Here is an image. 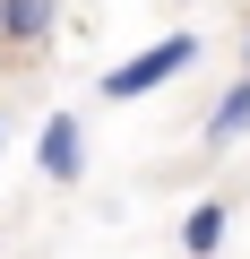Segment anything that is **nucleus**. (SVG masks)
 Returning <instances> with one entry per match:
<instances>
[{"label": "nucleus", "instance_id": "obj_1", "mask_svg": "<svg viewBox=\"0 0 250 259\" xmlns=\"http://www.w3.org/2000/svg\"><path fill=\"white\" fill-rule=\"evenodd\" d=\"M198 61V35H164V44H147L138 61H121V69H104V95L112 104H130V95H156L164 78H181Z\"/></svg>", "mask_w": 250, "mask_h": 259}, {"label": "nucleus", "instance_id": "obj_2", "mask_svg": "<svg viewBox=\"0 0 250 259\" xmlns=\"http://www.w3.org/2000/svg\"><path fill=\"white\" fill-rule=\"evenodd\" d=\"M35 164H43V182H78V173H86V130H78V112H52V121H43Z\"/></svg>", "mask_w": 250, "mask_h": 259}, {"label": "nucleus", "instance_id": "obj_3", "mask_svg": "<svg viewBox=\"0 0 250 259\" xmlns=\"http://www.w3.org/2000/svg\"><path fill=\"white\" fill-rule=\"evenodd\" d=\"M52 9H61V0H0V44H9V52H35L52 35Z\"/></svg>", "mask_w": 250, "mask_h": 259}, {"label": "nucleus", "instance_id": "obj_4", "mask_svg": "<svg viewBox=\"0 0 250 259\" xmlns=\"http://www.w3.org/2000/svg\"><path fill=\"white\" fill-rule=\"evenodd\" d=\"M224 225H233V216H224V199H198V207L181 216V250H190V259H216Z\"/></svg>", "mask_w": 250, "mask_h": 259}, {"label": "nucleus", "instance_id": "obj_5", "mask_svg": "<svg viewBox=\"0 0 250 259\" xmlns=\"http://www.w3.org/2000/svg\"><path fill=\"white\" fill-rule=\"evenodd\" d=\"M241 130H250V78L216 95V112H207V147H233V139H241Z\"/></svg>", "mask_w": 250, "mask_h": 259}, {"label": "nucleus", "instance_id": "obj_6", "mask_svg": "<svg viewBox=\"0 0 250 259\" xmlns=\"http://www.w3.org/2000/svg\"><path fill=\"white\" fill-rule=\"evenodd\" d=\"M241 69H250V44H241Z\"/></svg>", "mask_w": 250, "mask_h": 259}]
</instances>
